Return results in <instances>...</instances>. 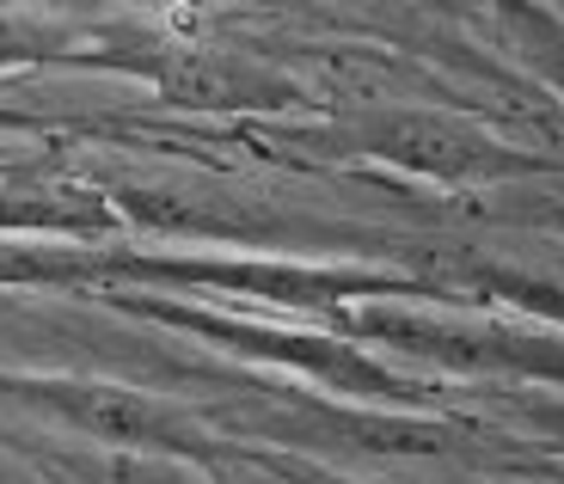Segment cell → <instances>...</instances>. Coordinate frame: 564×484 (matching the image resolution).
<instances>
[{"label":"cell","mask_w":564,"mask_h":484,"mask_svg":"<svg viewBox=\"0 0 564 484\" xmlns=\"http://www.w3.org/2000/svg\"><path fill=\"white\" fill-rule=\"evenodd\" d=\"M117 314L129 319H148V326H166L184 331L197 343H215L227 356H252V362H276V369H295L307 381L332 386V393H356V399H411L417 386L387 374L381 362H368L356 343L338 338H319V331H276V326H252V319H227L209 314V307H191V300H172V295H129L123 283L105 288Z\"/></svg>","instance_id":"3957f363"},{"label":"cell","mask_w":564,"mask_h":484,"mask_svg":"<svg viewBox=\"0 0 564 484\" xmlns=\"http://www.w3.org/2000/svg\"><path fill=\"white\" fill-rule=\"evenodd\" d=\"M135 484H184V479H178V472H160L154 466V472H135Z\"/></svg>","instance_id":"8fae6325"},{"label":"cell","mask_w":564,"mask_h":484,"mask_svg":"<svg viewBox=\"0 0 564 484\" xmlns=\"http://www.w3.org/2000/svg\"><path fill=\"white\" fill-rule=\"evenodd\" d=\"M178 7H209V0H0V13H178Z\"/></svg>","instance_id":"ba28073f"},{"label":"cell","mask_w":564,"mask_h":484,"mask_svg":"<svg viewBox=\"0 0 564 484\" xmlns=\"http://www.w3.org/2000/svg\"><path fill=\"white\" fill-rule=\"evenodd\" d=\"M74 68H111L129 80H148L154 99L191 117H240V111H289L301 105L295 80L270 68L252 50H221V43H197L178 31H135V25H105L86 31L74 50Z\"/></svg>","instance_id":"6da1fadb"},{"label":"cell","mask_w":564,"mask_h":484,"mask_svg":"<svg viewBox=\"0 0 564 484\" xmlns=\"http://www.w3.org/2000/svg\"><path fill=\"white\" fill-rule=\"evenodd\" d=\"M154 283V288H215V295L270 300L289 314L344 319L356 295H417L411 283L381 271H325L289 257H191V252H99V288Z\"/></svg>","instance_id":"7a4b0ae2"},{"label":"cell","mask_w":564,"mask_h":484,"mask_svg":"<svg viewBox=\"0 0 564 484\" xmlns=\"http://www.w3.org/2000/svg\"><path fill=\"white\" fill-rule=\"evenodd\" d=\"M0 399L25 405V411L50 417V424L74 429L99 448H123V454H172V460H215L221 448L203 436L197 424L154 393L123 381H93V374H7L0 369Z\"/></svg>","instance_id":"277c9868"},{"label":"cell","mask_w":564,"mask_h":484,"mask_svg":"<svg viewBox=\"0 0 564 484\" xmlns=\"http://www.w3.org/2000/svg\"><path fill=\"white\" fill-rule=\"evenodd\" d=\"M0 129H43V117H31V111H13V105H0Z\"/></svg>","instance_id":"30bf717a"},{"label":"cell","mask_w":564,"mask_h":484,"mask_svg":"<svg viewBox=\"0 0 564 484\" xmlns=\"http://www.w3.org/2000/svg\"><path fill=\"white\" fill-rule=\"evenodd\" d=\"M0 484H19V479H13V472H7V466H0Z\"/></svg>","instance_id":"7c38bea8"},{"label":"cell","mask_w":564,"mask_h":484,"mask_svg":"<svg viewBox=\"0 0 564 484\" xmlns=\"http://www.w3.org/2000/svg\"><path fill=\"white\" fill-rule=\"evenodd\" d=\"M534 424H540V429L552 436V442L564 448V405H540V411H534Z\"/></svg>","instance_id":"9c48e42d"},{"label":"cell","mask_w":564,"mask_h":484,"mask_svg":"<svg viewBox=\"0 0 564 484\" xmlns=\"http://www.w3.org/2000/svg\"><path fill=\"white\" fill-rule=\"evenodd\" d=\"M503 19H509V31H516V43H522V56L564 92V31L552 25L546 13H534L528 0H503Z\"/></svg>","instance_id":"52a82bcc"},{"label":"cell","mask_w":564,"mask_h":484,"mask_svg":"<svg viewBox=\"0 0 564 484\" xmlns=\"http://www.w3.org/2000/svg\"><path fill=\"white\" fill-rule=\"evenodd\" d=\"M86 43L80 25L43 13H0V74L19 68H74V50Z\"/></svg>","instance_id":"8992f818"},{"label":"cell","mask_w":564,"mask_h":484,"mask_svg":"<svg viewBox=\"0 0 564 484\" xmlns=\"http://www.w3.org/2000/svg\"><path fill=\"white\" fill-rule=\"evenodd\" d=\"M338 142H344V154L387 160V166H405L417 178H442V185H479V178L528 172L522 154L497 147L485 129L460 123L448 111H368L344 135H332V147Z\"/></svg>","instance_id":"5b68a950"}]
</instances>
